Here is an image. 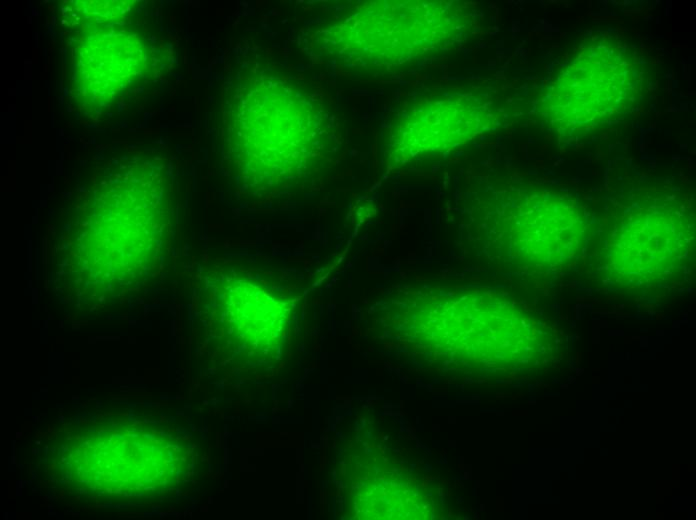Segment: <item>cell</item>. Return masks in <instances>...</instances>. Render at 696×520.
I'll list each match as a JSON object with an SVG mask.
<instances>
[{
    "label": "cell",
    "instance_id": "1",
    "mask_svg": "<svg viewBox=\"0 0 696 520\" xmlns=\"http://www.w3.org/2000/svg\"><path fill=\"white\" fill-rule=\"evenodd\" d=\"M473 24L461 2H367L328 28L326 44L347 65L395 75L457 50Z\"/></svg>",
    "mask_w": 696,
    "mask_h": 520
},
{
    "label": "cell",
    "instance_id": "2",
    "mask_svg": "<svg viewBox=\"0 0 696 520\" xmlns=\"http://www.w3.org/2000/svg\"><path fill=\"white\" fill-rule=\"evenodd\" d=\"M641 67L623 44L586 45L557 73L544 115L559 132H586L622 116L637 99Z\"/></svg>",
    "mask_w": 696,
    "mask_h": 520
},
{
    "label": "cell",
    "instance_id": "3",
    "mask_svg": "<svg viewBox=\"0 0 696 520\" xmlns=\"http://www.w3.org/2000/svg\"><path fill=\"white\" fill-rule=\"evenodd\" d=\"M490 118L485 103L472 93L424 95L398 113L389 148L401 162L435 157L474 138Z\"/></svg>",
    "mask_w": 696,
    "mask_h": 520
}]
</instances>
